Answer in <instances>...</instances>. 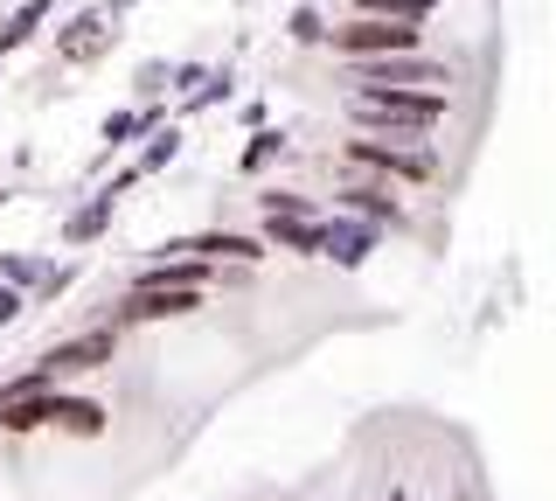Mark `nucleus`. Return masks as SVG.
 I'll list each match as a JSON object with an SVG mask.
<instances>
[{"instance_id":"1","label":"nucleus","mask_w":556,"mask_h":501,"mask_svg":"<svg viewBox=\"0 0 556 501\" xmlns=\"http://www.w3.org/2000/svg\"><path fill=\"white\" fill-rule=\"evenodd\" d=\"M452 112L445 91H382V84H355L348 91V118L369 133H390L396 147H417L425 133H439Z\"/></svg>"},{"instance_id":"2","label":"nucleus","mask_w":556,"mask_h":501,"mask_svg":"<svg viewBox=\"0 0 556 501\" xmlns=\"http://www.w3.org/2000/svg\"><path fill=\"white\" fill-rule=\"evenodd\" d=\"M77 431V439H98L104 425H112V411L98 404V397H70V390H42V397H22V404L0 411V431Z\"/></svg>"},{"instance_id":"3","label":"nucleus","mask_w":556,"mask_h":501,"mask_svg":"<svg viewBox=\"0 0 556 501\" xmlns=\"http://www.w3.org/2000/svg\"><path fill=\"white\" fill-rule=\"evenodd\" d=\"M348 175H376V181H410V188H431L445 175L431 147H396V140H348L341 147Z\"/></svg>"},{"instance_id":"4","label":"nucleus","mask_w":556,"mask_h":501,"mask_svg":"<svg viewBox=\"0 0 556 501\" xmlns=\"http://www.w3.org/2000/svg\"><path fill=\"white\" fill-rule=\"evenodd\" d=\"M425 28H404V22H341L334 36H327V49H334L341 63H382V57H425Z\"/></svg>"},{"instance_id":"5","label":"nucleus","mask_w":556,"mask_h":501,"mask_svg":"<svg viewBox=\"0 0 556 501\" xmlns=\"http://www.w3.org/2000/svg\"><path fill=\"white\" fill-rule=\"evenodd\" d=\"M118 355V327H77V335L49 341L42 355H35V376H42L49 390H63V376H84V370H104V362Z\"/></svg>"},{"instance_id":"6","label":"nucleus","mask_w":556,"mask_h":501,"mask_svg":"<svg viewBox=\"0 0 556 501\" xmlns=\"http://www.w3.org/2000/svg\"><path fill=\"white\" fill-rule=\"evenodd\" d=\"M271 245L251 230H195V237H167L153 245V258H202V265H257Z\"/></svg>"},{"instance_id":"7","label":"nucleus","mask_w":556,"mask_h":501,"mask_svg":"<svg viewBox=\"0 0 556 501\" xmlns=\"http://www.w3.org/2000/svg\"><path fill=\"white\" fill-rule=\"evenodd\" d=\"M355 84H382V91H445L452 71L439 57H382V63H348V91Z\"/></svg>"},{"instance_id":"8","label":"nucleus","mask_w":556,"mask_h":501,"mask_svg":"<svg viewBox=\"0 0 556 501\" xmlns=\"http://www.w3.org/2000/svg\"><path fill=\"white\" fill-rule=\"evenodd\" d=\"M334 216H355V223H376V230H404V202L390 196V181H376V175H348L334 188Z\"/></svg>"},{"instance_id":"9","label":"nucleus","mask_w":556,"mask_h":501,"mask_svg":"<svg viewBox=\"0 0 556 501\" xmlns=\"http://www.w3.org/2000/svg\"><path fill=\"white\" fill-rule=\"evenodd\" d=\"M112 42H118L112 14L84 8V14H70V22L56 28V63H98V57H112Z\"/></svg>"},{"instance_id":"10","label":"nucleus","mask_w":556,"mask_h":501,"mask_svg":"<svg viewBox=\"0 0 556 501\" xmlns=\"http://www.w3.org/2000/svg\"><path fill=\"white\" fill-rule=\"evenodd\" d=\"M112 223H118V196H112V188H104V181H98V188H91V196H84V202H77V210H70V216L56 223V237H63V245H70V251H91V245H98V237H104V230H112Z\"/></svg>"},{"instance_id":"11","label":"nucleus","mask_w":556,"mask_h":501,"mask_svg":"<svg viewBox=\"0 0 556 501\" xmlns=\"http://www.w3.org/2000/svg\"><path fill=\"white\" fill-rule=\"evenodd\" d=\"M161 126H167V112H161V105H118V112H104V126H98L104 161H112V153H126L132 140H153Z\"/></svg>"},{"instance_id":"12","label":"nucleus","mask_w":556,"mask_h":501,"mask_svg":"<svg viewBox=\"0 0 556 501\" xmlns=\"http://www.w3.org/2000/svg\"><path fill=\"white\" fill-rule=\"evenodd\" d=\"M376 223H355V216H327V237H320V258H334L341 272H355L362 258L376 251Z\"/></svg>"},{"instance_id":"13","label":"nucleus","mask_w":556,"mask_h":501,"mask_svg":"<svg viewBox=\"0 0 556 501\" xmlns=\"http://www.w3.org/2000/svg\"><path fill=\"white\" fill-rule=\"evenodd\" d=\"M56 14V0H22V8L0 22V57H14V49H28L35 36H42V22Z\"/></svg>"},{"instance_id":"14","label":"nucleus","mask_w":556,"mask_h":501,"mask_svg":"<svg viewBox=\"0 0 556 501\" xmlns=\"http://www.w3.org/2000/svg\"><path fill=\"white\" fill-rule=\"evenodd\" d=\"M257 216L265 223H320L327 210L313 196H300V188H265V196H257Z\"/></svg>"},{"instance_id":"15","label":"nucleus","mask_w":556,"mask_h":501,"mask_svg":"<svg viewBox=\"0 0 556 501\" xmlns=\"http://www.w3.org/2000/svg\"><path fill=\"white\" fill-rule=\"evenodd\" d=\"M348 8H355L362 22H404V28H425L439 0H348Z\"/></svg>"},{"instance_id":"16","label":"nucleus","mask_w":556,"mask_h":501,"mask_svg":"<svg viewBox=\"0 0 556 501\" xmlns=\"http://www.w3.org/2000/svg\"><path fill=\"white\" fill-rule=\"evenodd\" d=\"M49 258L42 251H0V286H22V292H42L49 286Z\"/></svg>"},{"instance_id":"17","label":"nucleus","mask_w":556,"mask_h":501,"mask_svg":"<svg viewBox=\"0 0 556 501\" xmlns=\"http://www.w3.org/2000/svg\"><path fill=\"white\" fill-rule=\"evenodd\" d=\"M320 237H327V216H320V223H265V245H271V251L320 258Z\"/></svg>"},{"instance_id":"18","label":"nucleus","mask_w":556,"mask_h":501,"mask_svg":"<svg viewBox=\"0 0 556 501\" xmlns=\"http://www.w3.org/2000/svg\"><path fill=\"white\" fill-rule=\"evenodd\" d=\"M181 147H188V140H181V126H161L147 147L132 153V167H139V175H161V167H174V161H181Z\"/></svg>"},{"instance_id":"19","label":"nucleus","mask_w":556,"mask_h":501,"mask_svg":"<svg viewBox=\"0 0 556 501\" xmlns=\"http://www.w3.org/2000/svg\"><path fill=\"white\" fill-rule=\"evenodd\" d=\"M132 91H139V105H161L167 91H181V63H139Z\"/></svg>"},{"instance_id":"20","label":"nucleus","mask_w":556,"mask_h":501,"mask_svg":"<svg viewBox=\"0 0 556 501\" xmlns=\"http://www.w3.org/2000/svg\"><path fill=\"white\" fill-rule=\"evenodd\" d=\"M271 161H286V133H251V147H243V175H265Z\"/></svg>"},{"instance_id":"21","label":"nucleus","mask_w":556,"mask_h":501,"mask_svg":"<svg viewBox=\"0 0 556 501\" xmlns=\"http://www.w3.org/2000/svg\"><path fill=\"white\" fill-rule=\"evenodd\" d=\"M286 36H292V42H327V36H334V28H327V22H320V8H292V22H286Z\"/></svg>"},{"instance_id":"22","label":"nucleus","mask_w":556,"mask_h":501,"mask_svg":"<svg viewBox=\"0 0 556 501\" xmlns=\"http://www.w3.org/2000/svg\"><path fill=\"white\" fill-rule=\"evenodd\" d=\"M223 98H230V71H208V84L195 98H181V112H208V105H223Z\"/></svg>"},{"instance_id":"23","label":"nucleus","mask_w":556,"mask_h":501,"mask_svg":"<svg viewBox=\"0 0 556 501\" xmlns=\"http://www.w3.org/2000/svg\"><path fill=\"white\" fill-rule=\"evenodd\" d=\"M22 314H28V292L22 286H0V327H14Z\"/></svg>"},{"instance_id":"24","label":"nucleus","mask_w":556,"mask_h":501,"mask_svg":"<svg viewBox=\"0 0 556 501\" xmlns=\"http://www.w3.org/2000/svg\"><path fill=\"white\" fill-rule=\"evenodd\" d=\"M70 286H77V265H56V272H49V286L42 292H35V300H63V292Z\"/></svg>"},{"instance_id":"25","label":"nucleus","mask_w":556,"mask_h":501,"mask_svg":"<svg viewBox=\"0 0 556 501\" xmlns=\"http://www.w3.org/2000/svg\"><path fill=\"white\" fill-rule=\"evenodd\" d=\"M98 8H104V14H112V22H118V14H132L139 0H98Z\"/></svg>"},{"instance_id":"26","label":"nucleus","mask_w":556,"mask_h":501,"mask_svg":"<svg viewBox=\"0 0 556 501\" xmlns=\"http://www.w3.org/2000/svg\"><path fill=\"white\" fill-rule=\"evenodd\" d=\"M0 210H8V188H0Z\"/></svg>"}]
</instances>
